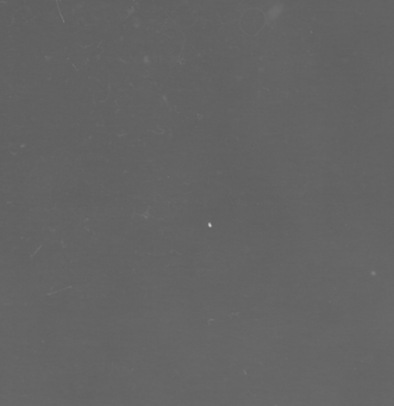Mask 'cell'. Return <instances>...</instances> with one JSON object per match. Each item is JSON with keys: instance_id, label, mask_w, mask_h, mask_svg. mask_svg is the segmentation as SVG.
<instances>
[{"instance_id": "1", "label": "cell", "mask_w": 394, "mask_h": 406, "mask_svg": "<svg viewBox=\"0 0 394 406\" xmlns=\"http://www.w3.org/2000/svg\"><path fill=\"white\" fill-rule=\"evenodd\" d=\"M264 24V16L261 10L250 9L242 15L240 20V26L243 33L254 36L262 29Z\"/></svg>"}]
</instances>
